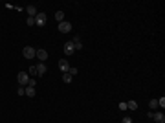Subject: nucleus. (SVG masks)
I'll use <instances>...</instances> for the list:
<instances>
[{"label":"nucleus","instance_id":"nucleus-10","mask_svg":"<svg viewBox=\"0 0 165 123\" xmlns=\"http://www.w3.org/2000/svg\"><path fill=\"white\" fill-rule=\"evenodd\" d=\"M72 42H73V46H75V50H81V48H82V42H81V39H79L77 35H73V40H72Z\"/></svg>","mask_w":165,"mask_h":123},{"label":"nucleus","instance_id":"nucleus-16","mask_svg":"<svg viewBox=\"0 0 165 123\" xmlns=\"http://www.w3.org/2000/svg\"><path fill=\"white\" fill-rule=\"evenodd\" d=\"M26 24H28V26H35V17H28Z\"/></svg>","mask_w":165,"mask_h":123},{"label":"nucleus","instance_id":"nucleus-20","mask_svg":"<svg viewBox=\"0 0 165 123\" xmlns=\"http://www.w3.org/2000/svg\"><path fill=\"white\" fill-rule=\"evenodd\" d=\"M158 107H161V108L165 107V98H163V95H161L160 99H158Z\"/></svg>","mask_w":165,"mask_h":123},{"label":"nucleus","instance_id":"nucleus-6","mask_svg":"<svg viewBox=\"0 0 165 123\" xmlns=\"http://www.w3.org/2000/svg\"><path fill=\"white\" fill-rule=\"evenodd\" d=\"M73 52H75V46H73L72 40H68V42L64 44V53H66V55H72Z\"/></svg>","mask_w":165,"mask_h":123},{"label":"nucleus","instance_id":"nucleus-17","mask_svg":"<svg viewBox=\"0 0 165 123\" xmlns=\"http://www.w3.org/2000/svg\"><path fill=\"white\" fill-rule=\"evenodd\" d=\"M77 72H79V70H77V68H73V66H70V70H68V74H70L72 77H73V76H77Z\"/></svg>","mask_w":165,"mask_h":123},{"label":"nucleus","instance_id":"nucleus-22","mask_svg":"<svg viewBox=\"0 0 165 123\" xmlns=\"http://www.w3.org/2000/svg\"><path fill=\"white\" fill-rule=\"evenodd\" d=\"M35 85H37V81L30 77V83H28V86H33V88H35Z\"/></svg>","mask_w":165,"mask_h":123},{"label":"nucleus","instance_id":"nucleus-15","mask_svg":"<svg viewBox=\"0 0 165 123\" xmlns=\"http://www.w3.org/2000/svg\"><path fill=\"white\" fill-rule=\"evenodd\" d=\"M72 79H73V77H72V76H70V74H68V72H66V74H63V81H64L66 85H68V83H72Z\"/></svg>","mask_w":165,"mask_h":123},{"label":"nucleus","instance_id":"nucleus-1","mask_svg":"<svg viewBox=\"0 0 165 123\" xmlns=\"http://www.w3.org/2000/svg\"><path fill=\"white\" fill-rule=\"evenodd\" d=\"M17 81H18V85H20V86H28V83H30V76H28L26 72H18Z\"/></svg>","mask_w":165,"mask_h":123},{"label":"nucleus","instance_id":"nucleus-11","mask_svg":"<svg viewBox=\"0 0 165 123\" xmlns=\"http://www.w3.org/2000/svg\"><path fill=\"white\" fill-rule=\"evenodd\" d=\"M26 11H28V15H30V17H35L37 13H39L35 6H28V8H26Z\"/></svg>","mask_w":165,"mask_h":123},{"label":"nucleus","instance_id":"nucleus-14","mask_svg":"<svg viewBox=\"0 0 165 123\" xmlns=\"http://www.w3.org/2000/svg\"><path fill=\"white\" fill-rule=\"evenodd\" d=\"M55 20H57V22H63V20H64V11H57V13H55Z\"/></svg>","mask_w":165,"mask_h":123},{"label":"nucleus","instance_id":"nucleus-8","mask_svg":"<svg viewBox=\"0 0 165 123\" xmlns=\"http://www.w3.org/2000/svg\"><path fill=\"white\" fill-rule=\"evenodd\" d=\"M152 119H154L156 123H165V116H163L161 112H154V114H152Z\"/></svg>","mask_w":165,"mask_h":123},{"label":"nucleus","instance_id":"nucleus-12","mask_svg":"<svg viewBox=\"0 0 165 123\" xmlns=\"http://www.w3.org/2000/svg\"><path fill=\"white\" fill-rule=\"evenodd\" d=\"M138 108V103L134 99H130V101H127V110H136Z\"/></svg>","mask_w":165,"mask_h":123},{"label":"nucleus","instance_id":"nucleus-18","mask_svg":"<svg viewBox=\"0 0 165 123\" xmlns=\"http://www.w3.org/2000/svg\"><path fill=\"white\" fill-rule=\"evenodd\" d=\"M17 94H18V95H26V88H24V86H18V88H17Z\"/></svg>","mask_w":165,"mask_h":123},{"label":"nucleus","instance_id":"nucleus-4","mask_svg":"<svg viewBox=\"0 0 165 123\" xmlns=\"http://www.w3.org/2000/svg\"><path fill=\"white\" fill-rule=\"evenodd\" d=\"M35 57L40 61V63H44V61L48 59V52L44 50V48H40V50H37V53H35Z\"/></svg>","mask_w":165,"mask_h":123},{"label":"nucleus","instance_id":"nucleus-21","mask_svg":"<svg viewBox=\"0 0 165 123\" xmlns=\"http://www.w3.org/2000/svg\"><path fill=\"white\" fill-rule=\"evenodd\" d=\"M149 107H150V108H156V107H158V99H150Z\"/></svg>","mask_w":165,"mask_h":123},{"label":"nucleus","instance_id":"nucleus-24","mask_svg":"<svg viewBox=\"0 0 165 123\" xmlns=\"http://www.w3.org/2000/svg\"><path fill=\"white\" fill-rule=\"evenodd\" d=\"M119 110H127V103H119Z\"/></svg>","mask_w":165,"mask_h":123},{"label":"nucleus","instance_id":"nucleus-2","mask_svg":"<svg viewBox=\"0 0 165 123\" xmlns=\"http://www.w3.org/2000/svg\"><path fill=\"white\" fill-rule=\"evenodd\" d=\"M35 53H37V50H35V48H31V46H26L24 50H22V55L26 59H33V57H35Z\"/></svg>","mask_w":165,"mask_h":123},{"label":"nucleus","instance_id":"nucleus-9","mask_svg":"<svg viewBox=\"0 0 165 123\" xmlns=\"http://www.w3.org/2000/svg\"><path fill=\"white\" fill-rule=\"evenodd\" d=\"M46 70H48V68H46V64H44V63L37 64V76H44V74H46Z\"/></svg>","mask_w":165,"mask_h":123},{"label":"nucleus","instance_id":"nucleus-5","mask_svg":"<svg viewBox=\"0 0 165 123\" xmlns=\"http://www.w3.org/2000/svg\"><path fill=\"white\" fill-rule=\"evenodd\" d=\"M35 24L37 26H44L46 24V13H37L35 15Z\"/></svg>","mask_w":165,"mask_h":123},{"label":"nucleus","instance_id":"nucleus-7","mask_svg":"<svg viewBox=\"0 0 165 123\" xmlns=\"http://www.w3.org/2000/svg\"><path fill=\"white\" fill-rule=\"evenodd\" d=\"M59 68H61V70H63V72L66 74L68 70H70V63H68L66 59H61V61H59Z\"/></svg>","mask_w":165,"mask_h":123},{"label":"nucleus","instance_id":"nucleus-3","mask_svg":"<svg viewBox=\"0 0 165 123\" xmlns=\"http://www.w3.org/2000/svg\"><path fill=\"white\" fill-rule=\"evenodd\" d=\"M59 31H61V33H70V31H72V24L68 22V20L59 22Z\"/></svg>","mask_w":165,"mask_h":123},{"label":"nucleus","instance_id":"nucleus-23","mask_svg":"<svg viewBox=\"0 0 165 123\" xmlns=\"http://www.w3.org/2000/svg\"><path fill=\"white\" fill-rule=\"evenodd\" d=\"M121 123H132V118H123Z\"/></svg>","mask_w":165,"mask_h":123},{"label":"nucleus","instance_id":"nucleus-13","mask_svg":"<svg viewBox=\"0 0 165 123\" xmlns=\"http://www.w3.org/2000/svg\"><path fill=\"white\" fill-rule=\"evenodd\" d=\"M26 95H30V98H35V95H37L35 88H33V86H26Z\"/></svg>","mask_w":165,"mask_h":123},{"label":"nucleus","instance_id":"nucleus-19","mask_svg":"<svg viewBox=\"0 0 165 123\" xmlns=\"http://www.w3.org/2000/svg\"><path fill=\"white\" fill-rule=\"evenodd\" d=\"M28 76H37V66H30V74Z\"/></svg>","mask_w":165,"mask_h":123}]
</instances>
